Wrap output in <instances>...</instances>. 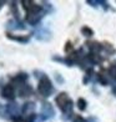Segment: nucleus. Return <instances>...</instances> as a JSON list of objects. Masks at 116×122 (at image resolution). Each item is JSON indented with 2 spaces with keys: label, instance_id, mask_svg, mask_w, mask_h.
I'll return each mask as SVG.
<instances>
[{
  "label": "nucleus",
  "instance_id": "14",
  "mask_svg": "<svg viewBox=\"0 0 116 122\" xmlns=\"http://www.w3.org/2000/svg\"><path fill=\"white\" fill-rule=\"evenodd\" d=\"M109 76L116 81V65H111L109 67Z\"/></svg>",
  "mask_w": 116,
  "mask_h": 122
},
{
  "label": "nucleus",
  "instance_id": "3",
  "mask_svg": "<svg viewBox=\"0 0 116 122\" xmlns=\"http://www.w3.org/2000/svg\"><path fill=\"white\" fill-rule=\"evenodd\" d=\"M1 96L6 100H10V101H13L15 98V87L11 85V84H8L3 87L1 90Z\"/></svg>",
  "mask_w": 116,
  "mask_h": 122
},
{
  "label": "nucleus",
  "instance_id": "4",
  "mask_svg": "<svg viewBox=\"0 0 116 122\" xmlns=\"http://www.w3.org/2000/svg\"><path fill=\"white\" fill-rule=\"evenodd\" d=\"M35 113L31 115H16L13 116V122H34L35 121Z\"/></svg>",
  "mask_w": 116,
  "mask_h": 122
},
{
  "label": "nucleus",
  "instance_id": "11",
  "mask_svg": "<svg viewBox=\"0 0 116 122\" xmlns=\"http://www.w3.org/2000/svg\"><path fill=\"white\" fill-rule=\"evenodd\" d=\"M34 108H35V103H34V102H26L24 106H23V108H21V111H23L25 115H31L30 111L32 112V111H34ZM32 113H34V112H32Z\"/></svg>",
  "mask_w": 116,
  "mask_h": 122
},
{
  "label": "nucleus",
  "instance_id": "12",
  "mask_svg": "<svg viewBox=\"0 0 116 122\" xmlns=\"http://www.w3.org/2000/svg\"><path fill=\"white\" fill-rule=\"evenodd\" d=\"M81 34L84 35L85 37H91V36H94V31H92V29H90L89 26H82L81 27Z\"/></svg>",
  "mask_w": 116,
  "mask_h": 122
},
{
  "label": "nucleus",
  "instance_id": "8",
  "mask_svg": "<svg viewBox=\"0 0 116 122\" xmlns=\"http://www.w3.org/2000/svg\"><path fill=\"white\" fill-rule=\"evenodd\" d=\"M31 92H32V88H31L30 85H27V84L20 86V87H19V91H18V93H19L20 97H27V96H30Z\"/></svg>",
  "mask_w": 116,
  "mask_h": 122
},
{
  "label": "nucleus",
  "instance_id": "16",
  "mask_svg": "<svg viewBox=\"0 0 116 122\" xmlns=\"http://www.w3.org/2000/svg\"><path fill=\"white\" fill-rule=\"evenodd\" d=\"M99 81L101 82L102 85H107V80H106V76H105L102 72H99Z\"/></svg>",
  "mask_w": 116,
  "mask_h": 122
},
{
  "label": "nucleus",
  "instance_id": "5",
  "mask_svg": "<svg viewBox=\"0 0 116 122\" xmlns=\"http://www.w3.org/2000/svg\"><path fill=\"white\" fill-rule=\"evenodd\" d=\"M26 80H27V75L25 74V72H20V74H18L16 76H14L13 79H11V81H13V86H23V85H25V82H26Z\"/></svg>",
  "mask_w": 116,
  "mask_h": 122
},
{
  "label": "nucleus",
  "instance_id": "10",
  "mask_svg": "<svg viewBox=\"0 0 116 122\" xmlns=\"http://www.w3.org/2000/svg\"><path fill=\"white\" fill-rule=\"evenodd\" d=\"M85 60L89 61L90 64L95 65V64H100L102 59L100 57V55H99V54H92V52H90V54H87L86 56H85Z\"/></svg>",
  "mask_w": 116,
  "mask_h": 122
},
{
  "label": "nucleus",
  "instance_id": "1",
  "mask_svg": "<svg viewBox=\"0 0 116 122\" xmlns=\"http://www.w3.org/2000/svg\"><path fill=\"white\" fill-rule=\"evenodd\" d=\"M55 102H56L58 107L61 110V112H64L65 115L71 113L74 103H73V100L70 98V96L66 92H60L55 98Z\"/></svg>",
  "mask_w": 116,
  "mask_h": 122
},
{
  "label": "nucleus",
  "instance_id": "15",
  "mask_svg": "<svg viewBox=\"0 0 116 122\" xmlns=\"http://www.w3.org/2000/svg\"><path fill=\"white\" fill-rule=\"evenodd\" d=\"M16 5V3L15 1H13L11 3V10H13V14H14V16H15V19L16 20H19V14H18V8L15 6Z\"/></svg>",
  "mask_w": 116,
  "mask_h": 122
},
{
  "label": "nucleus",
  "instance_id": "20",
  "mask_svg": "<svg viewBox=\"0 0 116 122\" xmlns=\"http://www.w3.org/2000/svg\"><path fill=\"white\" fill-rule=\"evenodd\" d=\"M73 122H86V120H84V118H82L81 117V116H75V117H74V121Z\"/></svg>",
  "mask_w": 116,
  "mask_h": 122
},
{
  "label": "nucleus",
  "instance_id": "21",
  "mask_svg": "<svg viewBox=\"0 0 116 122\" xmlns=\"http://www.w3.org/2000/svg\"><path fill=\"white\" fill-rule=\"evenodd\" d=\"M3 5H4V1H0V10H1V8H3Z\"/></svg>",
  "mask_w": 116,
  "mask_h": 122
},
{
  "label": "nucleus",
  "instance_id": "2",
  "mask_svg": "<svg viewBox=\"0 0 116 122\" xmlns=\"http://www.w3.org/2000/svg\"><path fill=\"white\" fill-rule=\"evenodd\" d=\"M37 90H39V93L44 97H49L54 92V86L47 76H42L40 79L37 85Z\"/></svg>",
  "mask_w": 116,
  "mask_h": 122
},
{
  "label": "nucleus",
  "instance_id": "19",
  "mask_svg": "<svg viewBox=\"0 0 116 122\" xmlns=\"http://www.w3.org/2000/svg\"><path fill=\"white\" fill-rule=\"evenodd\" d=\"M71 50H73V44H71L70 41H68L66 45H65V52H70Z\"/></svg>",
  "mask_w": 116,
  "mask_h": 122
},
{
  "label": "nucleus",
  "instance_id": "6",
  "mask_svg": "<svg viewBox=\"0 0 116 122\" xmlns=\"http://www.w3.org/2000/svg\"><path fill=\"white\" fill-rule=\"evenodd\" d=\"M25 19H26V21L30 25H36L39 21L42 19V14L41 13L40 14H26Z\"/></svg>",
  "mask_w": 116,
  "mask_h": 122
},
{
  "label": "nucleus",
  "instance_id": "7",
  "mask_svg": "<svg viewBox=\"0 0 116 122\" xmlns=\"http://www.w3.org/2000/svg\"><path fill=\"white\" fill-rule=\"evenodd\" d=\"M86 46L90 49V52H92V54H99L102 50V45L96 41H87Z\"/></svg>",
  "mask_w": 116,
  "mask_h": 122
},
{
  "label": "nucleus",
  "instance_id": "9",
  "mask_svg": "<svg viewBox=\"0 0 116 122\" xmlns=\"http://www.w3.org/2000/svg\"><path fill=\"white\" fill-rule=\"evenodd\" d=\"M6 36L10 40H14L18 42H27L29 41V36L27 35H14V34H10V32H6Z\"/></svg>",
  "mask_w": 116,
  "mask_h": 122
},
{
  "label": "nucleus",
  "instance_id": "18",
  "mask_svg": "<svg viewBox=\"0 0 116 122\" xmlns=\"http://www.w3.org/2000/svg\"><path fill=\"white\" fill-rule=\"evenodd\" d=\"M91 74H92V69H89L86 71V75H85V79H84V84H87V81H89V79L91 77Z\"/></svg>",
  "mask_w": 116,
  "mask_h": 122
},
{
  "label": "nucleus",
  "instance_id": "17",
  "mask_svg": "<svg viewBox=\"0 0 116 122\" xmlns=\"http://www.w3.org/2000/svg\"><path fill=\"white\" fill-rule=\"evenodd\" d=\"M31 4H32V1H29V0H23V1H21V5H23V8L25 10L29 9L31 6Z\"/></svg>",
  "mask_w": 116,
  "mask_h": 122
},
{
  "label": "nucleus",
  "instance_id": "13",
  "mask_svg": "<svg viewBox=\"0 0 116 122\" xmlns=\"http://www.w3.org/2000/svg\"><path fill=\"white\" fill-rule=\"evenodd\" d=\"M86 106H87V102L85 98L80 97L79 100H77V108H79L80 111H85L86 110Z\"/></svg>",
  "mask_w": 116,
  "mask_h": 122
}]
</instances>
